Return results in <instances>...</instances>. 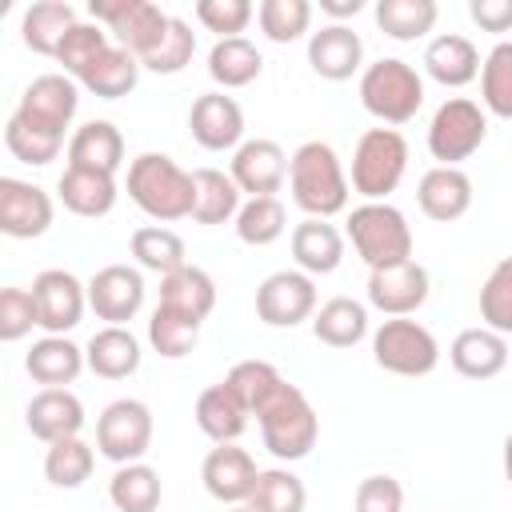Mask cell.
<instances>
[{
    "label": "cell",
    "mask_w": 512,
    "mask_h": 512,
    "mask_svg": "<svg viewBox=\"0 0 512 512\" xmlns=\"http://www.w3.org/2000/svg\"><path fill=\"white\" fill-rule=\"evenodd\" d=\"M24 424L36 440L44 444H56V440H68V436H80L84 428V404L72 388H40L28 408H24Z\"/></svg>",
    "instance_id": "obj_21"
},
{
    "label": "cell",
    "mask_w": 512,
    "mask_h": 512,
    "mask_svg": "<svg viewBox=\"0 0 512 512\" xmlns=\"http://www.w3.org/2000/svg\"><path fill=\"white\" fill-rule=\"evenodd\" d=\"M32 328H40L32 288H4V292H0V340H4V344H16V340H24Z\"/></svg>",
    "instance_id": "obj_51"
},
{
    "label": "cell",
    "mask_w": 512,
    "mask_h": 512,
    "mask_svg": "<svg viewBox=\"0 0 512 512\" xmlns=\"http://www.w3.org/2000/svg\"><path fill=\"white\" fill-rule=\"evenodd\" d=\"M84 368H88V356L68 336H40L24 356V372L44 388H68Z\"/></svg>",
    "instance_id": "obj_27"
},
{
    "label": "cell",
    "mask_w": 512,
    "mask_h": 512,
    "mask_svg": "<svg viewBox=\"0 0 512 512\" xmlns=\"http://www.w3.org/2000/svg\"><path fill=\"white\" fill-rule=\"evenodd\" d=\"M4 144H8V152H12L20 164H32V168L52 164V160L60 156V148H64V140L40 136V132L24 128V124H16L12 116H8V124H4Z\"/></svg>",
    "instance_id": "obj_52"
},
{
    "label": "cell",
    "mask_w": 512,
    "mask_h": 512,
    "mask_svg": "<svg viewBox=\"0 0 512 512\" xmlns=\"http://www.w3.org/2000/svg\"><path fill=\"white\" fill-rule=\"evenodd\" d=\"M348 240L356 256L376 272L412 260V228L408 216L388 200H364L348 212Z\"/></svg>",
    "instance_id": "obj_5"
},
{
    "label": "cell",
    "mask_w": 512,
    "mask_h": 512,
    "mask_svg": "<svg viewBox=\"0 0 512 512\" xmlns=\"http://www.w3.org/2000/svg\"><path fill=\"white\" fill-rule=\"evenodd\" d=\"M224 512H252V508H248V504H228Z\"/></svg>",
    "instance_id": "obj_57"
},
{
    "label": "cell",
    "mask_w": 512,
    "mask_h": 512,
    "mask_svg": "<svg viewBox=\"0 0 512 512\" xmlns=\"http://www.w3.org/2000/svg\"><path fill=\"white\" fill-rule=\"evenodd\" d=\"M68 164L72 168H96V172H120L124 164V136L112 120H88L68 136Z\"/></svg>",
    "instance_id": "obj_30"
},
{
    "label": "cell",
    "mask_w": 512,
    "mask_h": 512,
    "mask_svg": "<svg viewBox=\"0 0 512 512\" xmlns=\"http://www.w3.org/2000/svg\"><path fill=\"white\" fill-rule=\"evenodd\" d=\"M112 48V36H108V28L104 24H88V20H80L68 36H64V44H60V52H56V64L64 68V76H72V80H80L104 52Z\"/></svg>",
    "instance_id": "obj_45"
},
{
    "label": "cell",
    "mask_w": 512,
    "mask_h": 512,
    "mask_svg": "<svg viewBox=\"0 0 512 512\" xmlns=\"http://www.w3.org/2000/svg\"><path fill=\"white\" fill-rule=\"evenodd\" d=\"M504 476H508V484H512V432H508V440H504Z\"/></svg>",
    "instance_id": "obj_56"
},
{
    "label": "cell",
    "mask_w": 512,
    "mask_h": 512,
    "mask_svg": "<svg viewBox=\"0 0 512 512\" xmlns=\"http://www.w3.org/2000/svg\"><path fill=\"white\" fill-rule=\"evenodd\" d=\"M288 228V212L276 196H252L240 204L236 212V236L252 248H264V244H276Z\"/></svg>",
    "instance_id": "obj_43"
},
{
    "label": "cell",
    "mask_w": 512,
    "mask_h": 512,
    "mask_svg": "<svg viewBox=\"0 0 512 512\" xmlns=\"http://www.w3.org/2000/svg\"><path fill=\"white\" fill-rule=\"evenodd\" d=\"M128 200L156 224H172L192 216L196 208V176L180 168L168 152H140L128 164Z\"/></svg>",
    "instance_id": "obj_1"
},
{
    "label": "cell",
    "mask_w": 512,
    "mask_h": 512,
    "mask_svg": "<svg viewBox=\"0 0 512 512\" xmlns=\"http://www.w3.org/2000/svg\"><path fill=\"white\" fill-rule=\"evenodd\" d=\"M92 20L108 28L112 44L128 48L136 60H144L168 32V12H160V4L152 0H92L88 4Z\"/></svg>",
    "instance_id": "obj_10"
},
{
    "label": "cell",
    "mask_w": 512,
    "mask_h": 512,
    "mask_svg": "<svg viewBox=\"0 0 512 512\" xmlns=\"http://www.w3.org/2000/svg\"><path fill=\"white\" fill-rule=\"evenodd\" d=\"M52 196L40 184L0 176V232L12 240H36L52 228Z\"/></svg>",
    "instance_id": "obj_14"
},
{
    "label": "cell",
    "mask_w": 512,
    "mask_h": 512,
    "mask_svg": "<svg viewBox=\"0 0 512 512\" xmlns=\"http://www.w3.org/2000/svg\"><path fill=\"white\" fill-rule=\"evenodd\" d=\"M260 72H264V56L248 36L216 40L208 52V76L220 84V92L224 88H248Z\"/></svg>",
    "instance_id": "obj_34"
},
{
    "label": "cell",
    "mask_w": 512,
    "mask_h": 512,
    "mask_svg": "<svg viewBox=\"0 0 512 512\" xmlns=\"http://www.w3.org/2000/svg\"><path fill=\"white\" fill-rule=\"evenodd\" d=\"M308 68L320 80H352L356 72H364V40L360 32H352L348 24H324L320 32L308 36Z\"/></svg>",
    "instance_id": "obj_20"
},
{
    "label": "cell",
    "mask_w": 512,
    "mask_h": 512,
    "mask_svg": "<svg viewBox=\"0 0 512 512\" xmlns=\"http://www.w3.org/2000/svg\"><path fill=\"white\" fill-rule=\"evenodd\" d=\"M160 308H168L192 324H204L216 308V280L204 268L184 264V268L160 276Z\"/></svg>",
    "instance_id": "obj_25"
},
{
    "label": "cell",
    "mask_w": 512,
    "mask_h": 512,
    "mask_svg": "<svg viewBox=\"0 0 512 512\" xmlns=\"http://www.w3.org/2000/svg\"><path fill=\"white\" fill-rule=\"evenodd\" d=\"M416 204L428 220L436 224H452L472 208V176L464 168H428L416 184Z\"/></svg>",
    "instance_id": "obj_22"
},
{
    "label": "cell",
    "mask_w": 512,
    "mask_h": 512,
    "mask_svg": "<svg viewBox=\"0 0 512 512\" xmlns=\"http://www.w3.org/2000/svg\"><path fill=\"white\" fill-rule=\"evenodd\" d=\"M128 248H132V260H136L144 272L168 276V272H176V268L188 264V260H184V240H180V232H172V228H164V224H144V228H136L132 240H128Z\"/></svg>",
    "instance_id": "obj_38"
},
{
    "label": "cell",
    "mask_w": 512,
    "mask_h": 512,
    "mask_svg": "<svg viewBox=\"0 0 512 512\" xmlns=\"http://www.w3.org/2000/svg\"><path fill=\"white\" fill-rule=\"evenodd\" d=\"M480 52H476V44L468 40V36H460V32H444V36H436V40H428V48H424V72L436 80V84H444V88H464V84H472L476 76H480Z\"/></svg>",
    "instance_id": "obj_28"
},
{
    "label": "cell",
    "mask_w": 512,
    "mask_h": 512,
    "mask_svg": "<svg viewBox=\"0 0 512 512\" xmlns=\"http://www.w3.org/2000/svg\"><path fill=\"white\" fill-rule=\"evenodd\" d=\"M320 12H328L332 24H344L348 16L364 12V0H320Z\"/></svg>",
    "instance_id": "obj_55"
},
{
    "label": "cell",
    "mask_w": 512,
    "mask_h": 512,
    "mask_svg": "<svg viewBox=\"0 0 512 512\" xmlns=\"http://www.w3.org/2000/svg\"><path fill=\"white\" fill-rule=\"evenodd\" d=\"M88 308L108 324H128L144 308V272L132 264H104L88 280Z\"/></svg>",
    "instance_id": "obj_16"
},
{
    "label": "cell",
    "mask_w": 512,
    "mask_h": 512,
    "mask_svg": "<svg viewBox=\"0 0 512 512\" xmlns=\"http://www.w3.org/2000/svg\"><path fill=\"white\" fill-rule=\"evenodd\" d=\"M188 128L204 152H236L244 144V108L224 92H204L188 108Z\"/></svg>",
    "instance_id": "obj_17"
},
{
    "label": "cell",
    "mask_w": 512,
    "mask_h": 512,
    "mask_svg": "<svg viewBox=\"0 0 512 512\" xmlns=\"http://www.w3.org/2000/svg\"><path fill=\"white\" fill-rule=\"evenodd\" d=\"M480 100L484 112L512 120V40H496L480 64Z\"/></svg>",
    "instance_id": "obj_42"
},
{
    "label": "cell",
    "mask_w": 512,
    "mask_h": 512,
    "mask_svg": "<svg viewBox=\"0 0 512 512\" xmlns=\"http://www.w3.org/2000/svg\"><path fill=\"white\" fill-rule=\"evenodd\" d=\"M32 300L44 336H68L88 308V284H80L68 268H44L32 280Z\"/></svg>",
    "instance_id": "obj_13"
},
{
    "label": "cell",
    "mask_w": 512,
    "mask_h": 512,
    "mask_svg": "<svg viewBox=\"0 0 512 512\" xmlns=\"http://www.w3.org/2000/svg\"><path fill=\"white\" fill-rule=\"evenodd\" d=\"M352 512H404V488H400V480L388 476V472L364 476L356 484Z\"/></svg>",
    "instance_id": "obj_53"
},
{
    "label": "cell",
    "mask_w": 512,
    "mask_h": 512,
    "mask_svg": "<svg viewBox=\"0 0 512 512\" xmlns=\"http://www.w3.org/2000/svg\"><path fill=\"white\" fill-rule=\"evenodd\" d=\"M488 140V112L468 96H448L428 120V152L444 168H460Z\"/></svg>",
    "instance_id": "obj_7"
},
{
    "label": "cell",
    "mask_w": 512,
    "mask_h": 512,
    "mask_svg": "<svg viewBox=\"0 0 512 512\" xmlns=\"http://www.w3.org/2000/svg\"><path fill=\"white\" fill-rule=\"evenodd\" d=\"M160 496H164V484H160V472L144 460L136 464H120L108 480V500L116 512H156L160 508Z\"/></svg>",
    "instance_id": "obj_35"
},
{
    "label": "cell",
    "mask_w": 512,
    "mask_h": 512,
    "mask_svg": "<svg viewBox=\"0 0 512 512\" xmlns=\"http://www.w3.org/2000/svg\"><path fill=\"white\" fill-rule=\"evenodd\" d=\"M256 424H260V440L264 448L284 460V464H296L304 460L316 440H320V416L316 408L308 404V396L296 388V384H280V392L256 412Z\"/></svg>",
    "instance_id": "obj_4"
},
{
    "label": "cell",
    "mask_w": 512,
    "mask_h": 512,
    "mask_svg": "<svg viewBox=\"0 0 512 512\" xmlns=\"http://www.w3.org/2000/svg\"><path fill=\"white\" fill-rule=\"evenodd\" d=\"M84 356L100 380H128L144 360L140 340L120 324H104L100 332H92V340L84 344Z\"/></svg>",
    "instance_id": "obj_31"
},
{
    "label": "cell",
    "mask_w": 512,
    "mask_h": 512,
    "mask_svg": "<svg viewBox=\"0 0 512 512\" xmlns=\"http://www.w3.org/2000/svg\"><path fill=\"white\" fill-rule=\"evenodd\" d=\"M76 24H80V20H76V8H72V4H64V0H40V4L24 8L20 36H24V44H28L36 56H52V60H56L64 36H68Z\"/></svg>",
    "instance_id": "obj_33"
},
{
    "label": "cell",
    "mask_w": 512,
    "mask_h": 512,
    "mask_svg": "<svg viewBox=\"0 0 512 512\" xmlns=\"http://www.w3.org/2000/svg\"><path fill=\"white\" fill-rule=\"evenodd\" d=\"M308 492L292 468H260V480L248 496L252 512H304Z\"/></svg>",
    "instance_id": "obj_41"
},
{
    "label": "cell",
    "mask_w": 512,
    "mask_h": 512,
    "mask_svg": "<svg viewBox=\"0 0 512 512\" xmlns=\"http://www.w3.org/2000/svg\"><path fill=\"white\" fill-rule=\"evenodd\" d=\"M288 160H292V156H288L276 140L256 136V140H244V144L232 152L228 176L236 180L240 192H248V200H252V196H276V192L284 188V180H288Z\"/></svg>",
    "instance_id": "obj_18"
},
{
    "label": "cell",
    "mask_w": 512,
    "mask_h": 512,
    "mask_svg": "<svg viewBox=\"0 0 512 512\" xmlns=\"http://www.w3.org/2000/svg\"><path fill=\"white\" fill-rule=\"evenodd\" d=\"M428 292H432L428 268L416 264V260L368 272V304L376 312H384V316H412V312H420Z\"/></svg>",
    "instance_id": "obj_15"
},
{
    "label": "cell",
    "mask_w": 512,
    "mask_h": 512,
    "mask_svg": "<svg viewBox=\"0 0 512 512\" xmlns=\"http://www.w3.org/2000/svg\"><path fill=\"white\" fill-rule=\"evenodd\" d=\"M256 316L268 328H296L316 316V280L300 268H280L256 288Z\"/></svg>",
    "instance_id": "obj_12"
},
{
    "label": "cell",
    "mask_w": 512,
    "mask_h": 512,
    "mask_svg": "<svg viewBox=\"0 0 512 512\" xmlns=\"http://www.w3.org/2000/svg\"><path fill=\"white\" fill-rule=\"evenodd\" d=\"M360 104L388 128L408 124L424 108V76L400 56H380L360 72Z\"/></svg>",
    "instance_id": "obj_3"
},
{
    "label": "cell",
    "mask_w": 512,
    "mask_h": 512,
    "mask_svg": "<svg viewBox=\"0 0 512 512\" xmlns=\"http://www.w3.org/2000/svg\"><path fill=\"white\" fill-rule=\"evenodd\" d=\"M192 56H196V32H192L188 20L172 16L164 40L140 60V68H148V72H156V76H176V72H184V68L192 64Z\"/></svg>",
    "instance_id": "obj_47"
},
{
    "label": "cell",
    "mask_w": 512,
    "mask_h": 512,
    "mask_svg": "<svg viewBox=\"0 0 512 512\" xmlns=\"http://www.w3.org/2000/svg\"><path fill=\"white\" fill-rule=\"evenodd\" d=\"M56 196L60 204L72 212V216H84V220H100L116 208V176L112 172H96V168H64L60 180H56Z\"/></svg>",
    "instance_id": "obj_24"
},
{
    "label": "cell",
    "mask_w": 512,
    "mask_h": 512,
    "mask_svg": "<svg viewBox=\"0 0 512 512\" xmlns=\"http://www.w3.org/2000/svg\"><path fill=\"white\" fill-rule=\"evenodd\" d=\"M480 320L484 328L512 336V256L496 260L488 280L480 284Z\"/></svg>",
    "instance_id": "obj_46"
},
{
    "label": "cell",
    "mask_w": 512,
    "mask_h": 512,
    "mask_svg": "<svg viewBox=\"0 0 512 512\" xmlns=\"http://www.w3.org/2000/svg\"><path fill=\"white\" fill-rule=\"evenodd\" d=\"M92 468H96V452H92V444H84L80 436L56 440V444H48V452H44V476H48V484H56V488H80V484L92 476Z\"/></svg>",
    "instance_id": "obj_44"
},
{
    "label": "cell",
    "mask_w": 512,
    "mask_h": 512,
    "mask_svg": "<svg viewBox=\"0 0 512 512\" xmlns=\"http://www.w3.org/2000/svg\"><path fill=\"white\" fill-rule=\"evenodd\" d=\"M448 360L464 380H492L508 368V336H500L484 324L464 328L448 344Z\"/></svg>",
    "instance_id": "obj_23"
},
{
    "label": "cell",
    "mask_w": 512,
    "mask_h": 512,
    "mask_svg": "<svg viewBox=\"0 0 512 512\" xmlns=\"http://www.w3.org/2000/svg\"><path fill=\"white\" fill-rule=\"evenodd\" d=\"M288 244H292L296 268L308 272V276H328L344 260V232L336 224H328V220H312V216L300 220L292 228V240Z\"/></svg>",
    "instance_id": "obj_26"
},
{
    "label": "cell",
    "mask_w": 512,
    "mask_h": 512,
    "mask_svg": "<svg viewBox=\"0 0 512 512\" xmlns=\"http://www.w3.org/2000/svg\"><path fill=\"white\" fill-rule=\"evenodd\" d=\"M372 360L392 376H428L440 364V344L420 320L388 316L372 332Z\"/></svg>",
    "instance_id": "obj_8"
},
{
    "label": "cell",
    "mask_w": 512,
    "mask_h": 512,
    "mask_svg": "<svg viewBox=\"0 0 512 512\" xmlns=\"http://www.w3.org/2000/svg\"><path fill=\"white\" fill-rule=\"evenodd\" d=\"M224 384H228V388H232V396L248 408V416H256V412H260V408L280 392L284 376H280V368H276V364H268V360H240V364H232V368H228Z\"/></svg>",
    "instance_id": "obj_40"
},
{
    "label": "cell",
    "mask_w": 512,
    "mask_h": 512,
    "mask_svg": "<svg viewBox=\"0 0 512 512\" xmlns=\"http://www.w3.org/2000/svg\"><path fill=\"white\" fill-rule=\"evenodd\" d=\"M196 340H200V324H192V320H184V316H176V312H168L160 304L152 308V316H148L152 352H160L164 360H180V356H188L196 348Z\"/></svg>",
    "instance_id": "obj_49"
},
{
    "label": "cell",
    "mask_w": 512,
    "mask_h": 512,
    "mask_svg": "<svg viewBox=\"0 0 512 512\" xmlns=\"http://www.w3.org/2000/svg\"><path fill=\"white\" fill-rule=\"evenodd\" d=\"M348 172L328 140H304L288 160V192L300 212L312 220H328L348 208Z\"/></svg>",
    "instance_id": "obj_2"
},
{
    "label": "cell",
    "mask_w": 512,
    "mask_h": 512,
    "mask_svg": "<svg viewBox=\"0 0 512 512\" xmlns=\"http://www.w3.org/2000/svg\"><path fill=\"white\" fill-rule=\"evenodd\" d=\"M256 20H260V32L272 44H292V40H300L308 32L312 4L308 0H260Z\"/></svg>",
    "instance_id": "obj_48"
},
{
    "label": "cell",
    "mask_w": 512,
    "mask_h": 512,
    "mask_svg": "<svg viewBox=\"0 0 512 512\" xmlns=\"http://www.w3.org/2000/svg\"><path fill=\"white\" fill-rule=\"evenodd\" d=\"M408 172V140L396 128H368L352 152V192L388 200Z\"/></svg>",
    "instance_id": "obj_6"
},
{
    "label": "cell",
    "mask_w": 512,
    "mask_h": 512,
    "mask_svg": "<svg viewBox=\"0 0 512 512\" xmlns=\"http://www.w3.org/2000/svg\"><path fill=\"white\" fill-rule=\"evenodd\" d=\"M312 336L328 348H356L368 336V304L352 296H332L312 316Z\"/></svg>",
    "instance_id": "obj_32"
},
{
    "label": "cell",
    "mask_w": 512,
    "mask_h": 512,
    "mask_svg": "<svg viewBox=\"0 0 512 512\" xmlns=\"http://www.w3.org/2000/svg\"><path fill=\"white\" fill-rule=\"evenodd\" d=\"M252 16H256V8L248 0H196V20L208 32H216L220 40L240 36L252 24Z\"/></svg>",
    "instance_id": "obj_50"
},
{
    "label": "cell",
    "mask_w": 512,
    "mask_h": 512,
    "mask_svg": "<svg viewBox=\"0 0 512 512\" xmlns=\"http://www.w3.org/2000/svg\"><path fill=\"white\" fill-rule=\"evenodd\" d=\"M96 448L116 468L144 460V452L152 448V408L132 396L112 400L96 420Z\"/></svg>",
    "instance_id": "obj_11"
},
{
    "label": "cell",
    "mask_w": 512,
    "mask_h": 512,
    "mask_svg": "<svg viewBox=\"0 0 512 512\" xmlns=\"http://www.w3.org/2000/svg\"><path fill=\"white\" fill-rule=\"evenodd\" d=\"M468 16L484 32H512V0H468Z\"/></svg>",
    "instance_id": "obj_54"
},
{
    "label": "cell",
    "mask_w": 512,
    "mask_h": 512,
    "mask_svg": "<svg viewBox=\"0 0 512 512\" xmlns=\"http://www.w3.org/2000/svg\"><path fill=\"white\" fill-rule=\"evenodd\" d=\"M80 84H84L92 96H100V100H120V96H128V92L140 84V60H136L128 48L112 44V48L80 76Z\"/></svg>",
    "instance_id": "obj_37"
},
{
    "label": "cell",
    "mask_w": 512,
    "mask_h": 512,
    "mask_svg": "<svg viewBox=\"0 0 512 512\" xmlns=\"http://www.w3.org/2000/svg\"><path fill=\"white\" fill-rule=\"evenodd\" d=\"M196 208H192V220L196 224H228L236 220L240 212V188L228 172L220 168H196Z\"/></svg>",
    "instance_id": "obj_36"
},
{
    "label": "cell",
    "mask_w": 512,
    "mask_h": 512,
    "mask_svg": "<svg viewBox=\"0 0 512 512\" xmlns=\"http://www.w3.org/2000/svg\"><path fill=\"white\" fill-rule=\"evenodd\" d=\"M76 108H80L76 80L64 76V72H44V76H36L20 92V104H16L12 120L24 124V128H32V132H40V136L64 140V132L76 120Z\"/></svg>",
    "instance_id": "obj_9"
},
{
    "label": "cell",
    "mask_w": 512,
    "mask_h": 512,
    "mask_svg": "<svg viewBox=\"0 0 512 512\" xmlns=\"http://www.w3.org/2000/svg\"><path fill=\"white\" fill-rule=\"evenodd\" d=\"M436 0H376V24L392 40H420L436 28Z\"/></svg>",
    "instance_id": "obj_39"
},
{
    "label": "cell",
    "mask_w": 512,
    "mask_h": 512,
    "mask_svg": "<svg viewBox=\"0 0 512 512\" xmlns=\"http://www.w3.org/2000/svg\"><path fill=\"white\" fill-rule=\"evenodd\" d=\"M196 428L212 440V444H236L248 428V408L232 396V388L220 380V384H208L200 396H196Z\"/></svg>",
    "instance_id": "obj_29"
},
{
    "label": "cell",
    "mask_w": 512,
    "mask_h": 512,
    "mask_svg": "<svg viewBox=\"0 0 512 512\" xmlns=\"http://www.w3.org/2000/svg\"><path fill=\"white\" fill-rule=\"evenodd\" d=\"M200 480H204L212 500H220V504H248V496H252V488L260 480V468H256L248 448L216 444L204 456V464H200Z\"/></svg>",
    "instance_id": "obj_19"
}]
</instances>
